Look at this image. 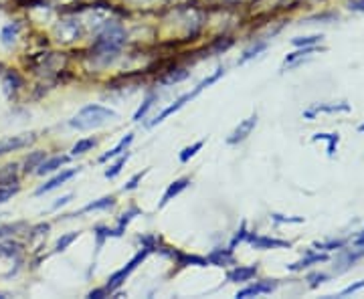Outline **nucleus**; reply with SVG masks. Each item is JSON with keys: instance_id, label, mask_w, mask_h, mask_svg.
Masks as SVG:
<instances>
[{"instance_id": "obj_1", "label": "nucleus", "mask_w": 364, "mask_h": 299, "mask_svg": "<svg viewBox=\"0 0 364 299\" xmlns=\"http://www.w3.org/2000/svg\"><path fill=\"white\" fill-rule=\"evenodd\" d=\"M116 118H118V112H114L105 105H99V103H90L83 110H79L75 118L69 120V125L73 130L88 132V130L101 127V125H105L108 121L116 120Z\"/></svg>"}, {"instance_id": "obj_2", "label": "nucleus", "mask_w": 364, "mask_h": 299, "mask_svg": "<svg viewBox=\"0 0 364 299\" xmlns=\"http://www.w3.org/2000/svg\"><path fill=\"white\" fill-rule=\"evenodd\" d=\"M125 41V30L120 23L116 21H105L103 29L97 34L93 49L97 53V57H108V55H116L120 51V47Z\"/></svg>"}, {"instance_id": "obj_3", "label": "nucleus", "mask_w": 364, "mask_h": 299, "mask_svg": "<svg viewBox=\"0 0 364 299\" xmlns=\"http://www.w3.org/2000/svg\"><path fill=\"white\" fill-rule=\"evenodd\" d=\"M225 71H227V69L219 67V69H216V71H214L212 75H209L207 79H203V81H201V83H199V85L194 87V90L188 91V93H184V95H182V97H179V99H176V101H174L172 105H168V107H166V110H164V112H162L160 116H156V120H152L150 123H148V125H150V127H154V125L162 123V121L166 120L168 116H172L174 112H179V110H182V107H184V105H186L188 101H192V99H194V97H196V95H199L201 91L207 90L209 85H212V83H214V81H219V79H221V77L225 75Z\"/></svg>"}, {"instance_id": "obj_4", "label": "nucleus", "mask_w": 364, "mask_h": 299, "mask_svg": "<svg viewBox=\"0 0 364 299\" xmlns=\"http://www.w3.org/2000/svg\"><path fill=\"white\" fill-rule=\"evenodd\" d=\"M148 249H144V251H140L138 255H134L130 261H128V265L125 267H121L120 271H116L110 279H108V285H105V289H108V293H114L116 289H120L121 285H123V281L134 273V271L138 269V265H142V261L148 257Z\"/></svg>"}, {"instance_id": "obj_5", "label": "nucleus", "mask_w": 364, "mask_h": 299, "mask_svg": "<svg viewBox=\"0 0 364 299\" xmlns=\"http://www.w3.org/2000/svg\"><path fill=\"white\" fill-rule=\"evenodd\" d=\"M55 34L61 43H73L75 39H79L83 34V25L77 19H65L57 25Z\"/></svg>"}, {"instance_id": "obj_6", "label": "nucleus", "mask_w": 364, "mask_h": 299, "mask_svg": "<svg viewBox=\"0 0 364 299\" xmlns=\"http://www.w3.org/2000/svg\"><path fill=\"white\" fill-rule=\"evenodd\" d=\"M34 142V134H19V136H10V138H2L0 140V156L14 152V150L27 148Z\"/></svg>"}, {"instance_id": "obj_7", "label": "nucleus", "mask_w": 364, "mask_h": 299, "mask_svg": "<svg viewBox=\"0 0 364 299\" xmlns=\"http://www.w3.org/2000/svg\"><path fill=\"white\" fill-rule=\"evenodd\" d=\"M257 125V114H253L251 118H247V120H243L235 130H233V134L227 138V144H231V146H235V144H239L243 142L251 132H253V127Z\"/></svg>"}, {"instance_id": "obj_8", "label": "nucleus", "mask_w": 364, "mask_h": 299, "mask_svg": "<svg viewBox=\"0 0 364 299\" xmlns=\"http://www.w3.org/2000/svg\"><path fill=\"white\" fill-rule=\"evenodd\" d=\"M245 240L249 245H253L255 249H283V247H290L287 240H279V239H272V237H261V235H255V233H247Z\"/></svg>"}, {"instance_id": "obj_9", "label": "nucleus", "mask_w": 364, "mask_h": 299, "mask_svg": "<svg viewBox=\"0 0 364 299\" xmlns=\"http://www.w3.org/2000/svg\"><path fill=\"white\" fill-rule=\"evenodd\" d=\"M277 287V281H257L249 287L241 289L237 293V298H251V296H263V293H272Z\"/></svg>"}, {"instance_id": "obj_10", "label": "nucleus", "mask_w": 364, "mask_h": 299, "mask_svg": "<svg viewBox=\"0 0 364 299\" xmlns=\"http://www.w3.org/2000/svg\"><path fill=\"white\" fill-rule=\"evenodd\" d=\"M77 172H79V168H73V170H63L61 174H57L55 178L49 180L47 184L39 186V188H37V196H39V194H45V192H51V190H55V188H59L61 184H65L67 180L73 178Z\"/></svg>"}, {"instance_id": "obj_11", "label": "nucleus", "mask_w": 364, "mask_h": 299, "mask_svg": "<svg viewBox=\"0 0 364 299\" xmlns=\"http://www.w3.org/2000/svg\"><path fill=\"white\" fill-rule=\"evenodd\" d=\"M69 162V156H53V158H45L41 164H39V168L34 170L39 176H45V174H51V172H55V170H59L61 166H65Z\"/></svg>"}, {"instance_id": "obj_12", "label": "nucleus", "mask_w": 364, "mask_h": 299, "mask_svg": "<svg viewBox=\"0 0 364 299\" xmlns=\"http://www.w3.org/2000/svg\"><path fill=\"white\" fill-rule=\"evenodd\" d=\"M235 257H233V249H214L211 255L207 257V263L209 265H216V267H223V265H233Z\"/></svg>"}, {"instance_id": "obj_13", "label": "nucleus", "mask_w": 364, "mask_h": 299, "mask_svg": "<svg viewBox=\"0 0 364 299\" xmlns=\"http://www.w3.org/2000/svg\"><path fill=\"white\" fill-rule=\"evenodd\" d=\"M257 265H249V267H235L227 273V281L231 283H245V281H251L255 275H257Z\"/></svg>"}, {"instance_id": "obj_14", "label": "nucleus", "mask_w": 364, "mask_h": 299, "mask_svg": "<svg viewBox=\"0 0 364 299\" xmlns=\"http://www.w3.org/2000/svg\"><path fill=\"white\" fill-rule=\"evenodd\" d=\"M188 184H190V180H188V178L174 180V182H172V184H170V186L166 188V192L162 194V200H160V205H158V207H160V209H164V207H166V205H168V203H170V200H172L174 196H179V194H181L182 190H184V188H186Z\"/></svg>"}, {"instance_id": "obj_15", "label": "nucleus", "mask_w": 364, "mask_h": 299, "mask_svg": "<svg viewBox=\"0 0 364 299\" xmlns=\"http://www.w3.org/2000/svg\"><path fill=\"white\" fill-rule=\"evenodd\" d=\"M116 205V198L114 196H103V198H99V200H93L90 205H85L83 209H79L77 212H73V214H69V218H75V216H81V214H85V212H91V210H105V209H112Z\"/></svg>"}, {"instance_id": "obj_16", "label": "nucleus", "mask_w": 364, "mask_h": 299, "mask_svg": "<svg viewBox=\"0 0 364 299\" xmlns=\"http://www.w3.org/2000/svg\"><path fill=\"white\" fill-rule=\"evenodd\" d=\"M19 32H21V25L19 23H8L4 25L2 30H0V43L4 47H12L19 39Z\"/></svg>"}, {"instance_id": "obj_17", "label": "nucleus", "mask_w": 364, "mask_h": 299, "mask_svg": "<svg viewBox=\"0 0 364 299\" xmlns=\"http://www.w3.org/2000/svg\"><path fill=\"white\" fill-rule=\"evenodd\" d=\"M19 164L12 162V164H6L0 168V186H12L19 182Z\"/></svg>"}, {"instance_id": "obj_18", "label": "nucleus", "mask_w": 364, "mask_h": 299, "mask_svg": "<svg viewBox=\"0 0 364 299\" xmlns=\"http://www.w3.org/2000/svg\"><path fill=\"white\" fill-rule=\"evenodd\" d=\"M338 112H350L348 103H332V105H318L314 110L303 112V118H314L316 114H338Z\"/></svg>"}, {"instance_id": "obj_19", "label": "nucleus", "mask_w": 364, "mask_h": 299, "mask_svg": "<svg viewBox=\"0 0 364 299\" xmlns=\"http://www.w3.org/2000/svg\"><path fill=\"white\" fill-rule=\"evenodd\" d=\"M134 142V136L132 134H128L125 138H121L120 144L116 146V148H112L108 154H103L101 158H99V162H108V160H112V158H118L120 154H123V150H128V146Z\"/></svg>"}, {"instance_id": "obj_20", "label": "nucleus", "mask_w": 364, "mask_h": 299, "mask_svg": "<svg viewBox=\"0 0 364 299\" xmlns=\"http://www.w3.org/2000/svg\"><path fill=\"white\" fill-rule=\"evenodd\" d=\"M172 259H176L181 265H199V267H205V265H209L207 263V259H203V257H194V255H184V253H168Z\"/></svg>"}, {"instance_id": "obj_21", "label": "nucleus", "mask_w": 364, "mask_h": 299, "mask_svg": "<svg viewBox=\"0 0 364 299\" xmlns=\"http://www.w3.org/2000/svg\"><path fill=\"white\" fill-rule=\"evenodd\" d=\"M328 257L326 255H320V253H316V255H307V257H303L302 261H298V263H294V265H290V269L292 271H302L305 267H310V265H314V263H324Z\"/></svg>"}, {"instance_id": "obj_22", "label": "nucleus", "mask_w": 364, "mask_h": 299, "mask_svg": "<svg viewBox=\"0 0 364 299\" xmlns=\"http://www.w3.org/2000/svg\"><path fill=\"white\" fill-rule=\"evenodd\" d=\"M136 214H140V210L136 209V207H134V209H130L128 212H123V214H121L120 223H118V227L112 231V237H121V235H123V229L128 227V223H130Z\"/></svg>"}, {"instance_id": "obj_23", "label": "nucleus", "mask_w": 364, "mask_h": 299, "mask_svg": "<svg viewBox=\"0 0 364 299\" xmlns=\"http://www.w3.org/2000/svg\"><path fill=\"white\" fill-rule=\"evenodd\" d=\"M45 158H47V154H45V152H32V154L27 156V160H25V168H23V170H25L27 174L32 172V170H37V168H39V164H41Z\"/></svg>"}, {"instance_id": "obj_24", "label": "nucleus", "mask_w": 364, "mask_h": 299, "mask_svg": "<svg viewBox=\"0 0 364 299\" xmlns=\"http://www.w3.org/2000/svg\"><path fill=\"white\" fill-rule=\"evenodd\" d=\"M128 158H130V154H128V152H125L123 156H121V154H120V158H118V162H116L114 166H110V168L105 170V178H110V180L116 178V176H118V174H120V172H121V168H123V164L128 162Z\"/></svg>"}, {"instance_id": "obj_25", "label": "nucleus", "mask_w": 364, "mask_h": 299, "mask_svg": "<svg viewBox=\"0 0 364 299\" xmlns=\"http://www.w3.org/2000/svg\"><path fill=\"white\" fill-rule=\"evenodd\" d=\"M108 237H112V231L108 227H95V253L101 251V247H103Z\"/></svg>"}, {"instance_id": "obj_26", "label": "nucleus", "mask_w": 364, "mask_h": 299, "mask_svg": "<svg viewBox=\"0 0 364 299\" xmlns=\"http://www.w3.org/2000/svg\"><path fill=\"white\" fill-rule=\"evenodd\" d=\"M154 101H156V93H150V95H148V97L144 99V103L140 105V110H138V112L134 114V120H136V121L142 120V118H144V116L148 114V110H150L152 105H154Z\"/></svg>"}, {"instance_id": "obj_27", "label": "nucleus", "mask_w": 364, "mask_h": 299, "mask_svg": "<svg viewBox=\"0 0 364 299\" xmlns=\"http://www.w3.org/2000/svg\"><path fill=\"white\" fill-rule=\"evenodd\" d=\"M95 146V140L93 138H85V140H79L73 148H71V156H79V154H85L88 150H91Z\"/></svg>"}, {"instance_id": "obj_28", "label": "nucleus", "mask_w": 364, "mask_h": 299, "mask_svg": "<svg viewBox=\"0 0 364 299\" xmlns=\"http://www.w3.org/2000/svg\"><path fill=\"white\" fill-rule=\"evenodd\" d=\"M188 71H184V69H179V71H172L168 77H164L162 79V85H170V83H179V81H184V79H188Z\"/></svg>"}, {"instance_id": "obj_29", "label": "nucleus", "mask_w": 364, "mask_h": 299, "mask_svg": "<svg viewBox=\"0 0 364 299\" xmlns=\"http://www.w3.org/2000/svg\"><path fill=\"white\" fill-rule=\"evenodd\" d=\"M265 47H267L265 43H257L255 47H251V49H247V51L243 53L241 59H239V65H243V63H247V61H249V59H253V57H255V55H259L261 51H265Z\"/></svg>"}, {"instance_id": "obj_30", "label": "nucleus", "mask_w": 364, "mask_h": 299, "mask_svg": "<svg viewBox=\"0 0 364 299\" xmlns=\"http://www.w3.org/2000/svg\"><path fill=\"white\" fill-rule=\"evenodd\" d=\"M2 85H4V95L12 97V93L17 91V85H19V79L14 75H6L4 81H2Z\"/></svg>"}, {"instance_id": "obj_31", "label": "nucleus", "mask_w": 364, "mask_h": 299, "mask_svg": "<svg viewBox=\"0 0 364 299\" xmlns=\"http://www.w3.org/2000/svg\"><path fill=\"white\" fill-rule=\"evenodd\" d=\"M314 140H328V156H334V150L338 144V136L336 134H316Z\"/></svg>"}, {"instance_id": "obj_32", "label": "nucleus", "mask_w": 364, "mask_h": 299, "mask_svg": "<svg viewBox=\"0 0 364 299\" xmlns=\"http://www.w3.org/2000/svg\"><path fill=\"white\" fill-rule=\"evenodd\" d=\"M77 237H79V233H69V235H63V237L55 243V251H57V253L65 251V249H67L73 240L77 239Z\"/></svg>"}, {"instance_id": "obj_33", "label": "nucleus", "mask_w": 364, "mask_h": 299, "mask_svg": "<svg viewBox=\"0 0 364 299\" xmlns=\"http://www.w3.org/2000/svg\"><path fill=\"white\" fill-rule=\"evenodd\" d=\"M316 51H320L318 47H303L302 51H298V53H292V55H287V59H285V65H292L296 59H302L305 55H312V53H316Z\"/></svg>"}, {"instance_id": "obj_34", "label": "nucleus", "mask_w": 364, "mask_h": 299, "mask_svg": "<svg viewBox=\"0 0 364 299\" xmlns=\"http://www.w3.org/2000/svg\"><path fill=\"white\" fill-rule=\"evenodd\" d=\"M203 146H205V142L201 140V142H196V144H192V146H188V148L182 150V152H181V162H188V160H190V158H192V156H194V154H196L199 150L203 148Z\"/></svg>"}, {"instance_id": "obj_35", "label": "nucleus", "mask_w": 364, "mask_h": 299, "mask_svg": "<svg viewBox=\"0 0 364 299\" xmlns=\"http://www.w3.org/2000/svg\"><path fill=\"white\" fill-rule=\"evenodd\" d=\"M320 41H322V37L312 34V37H300V39H294V45H296V47H310V45H316V43H320Z\"/></svg>"}, {"instance_id": "obj_36", "label": "nucleus", "mask_w": 364, "mask_h": 299, "mask_svg": "<svg viewBox=\"0 0 364 299\" xmlns=\"http://www.w3.org/2000/svg\"><path fill=\"white\" fill-rule=\"evenodd\" d=\"M17 192H19V188H17V186H14V188H12V186H0V205H2V203H6L8 198H12Z\"/></svg>"}, {"instance_id": "obj_37", "label": "nucleus", "mask_w": 364, "mask_h": 299, "mask_svg": "<svg viewBox=\"0 0 364 299\" xmlns=\"http://www.w3.org/2000/svg\"><path fill=\"white\" fill-rule=\"evenodd\" d=\"M245 237H247V225L243 223L241 229L237 231V235H235V237L231 239V245H229V247H231V249H235V247H237L239 243H243V240H245Z\"/></svg>"}, {"instance_id": "obj_38", "label": "nucleus", "mask_w": 364, "mask_h": 299, "mask_svg": "<svg viewBox=\"0 0 364 299\" xmlns=\"http://www.w3.org/2000/svg\"><path fill=\"white\" fill-rule=\"evenodd\" d=\"M316 249H324V251H332V249H340L344 247V240H330V243H316Z\"/></svg>"}, {"instance_id": "obj_39", "label": "nucleus", "mask_w": 364, "mask_h": 299, "mask_svg": "<svg viewBox=\"0 0 364 299\" xmlns=\"http://www.w3.org/2000/svg\"><path fill=\"white\" fill-rule=\"evenodd\" d=\"M364 287V279L363 281H358V283H354V285H348L346 289H342L340 291V298H344V296H350V293H356L358 289H363Z\"/></svg>"}, {"instance_id": "obj_40", "label": "nucleus", "mask_w": 364, "mask_h": 299, "mask_svg": "<svg viewBox=\"0 0 364 299\" xmlns=\"http://www.w3.org/2000/svg\"><path fill=\"white\" fill-rule=\"evenodd\" d=\"M146 172H148V170H144V172H138V174H136L134 178L130 180V182H128V184L123 186V190H134V188L138 186V182H140V180L146 176Z\"/></svg>"}, {"instance_id": "obj_41", "label": "nucleus", "mask_w": 364, "mask_h": 299, "mask_svg": "<svg viewBox=\"0 0 364 299\" xmlns=\"http://www.w3.org/2000/svg\"><path fill=\"white\" fill-rule=\"evenodd\" d=\"M326 279H328V275H324V273H316V275H310L312 287H318V283H322V281H326Z\"/></svg>"}, {"instance_id": "obj_42", "label": "nucleus", "mask_w": 364, "mask_h": 299, "mask_svg": "<svg viewBox=\"0 0 364 299\" xmlns=\"http://www.w3.org/2000/svg\"><path fill=\"white\" fill-rule=\"evenodd\" d=\"M273 223H303V218L296 216V218H283L281 214H273Z\"/></svg>"}, {"instance_id": "obj_43", "label": "nucleus", "mask_w": 364, "mask_h": 299, "mask_svg": "<svg viewBox=\"0 0 364 299\" xmlns=\"http://www.w3.org/2000/svg\"><path fill=\"white\" fill-rule=\"evenodd\" d=\"M105 296H110V293H108V289H105V287H101V289H93V291H90V296H88V298L99 299V298H105Z\"/></svg>"}, {"instance_id": "obj_44", "label": "nucleus", "mask_w": 364, "mask_h": 299, "mask_svg": "<svg viewBox=\"0 0 364 299\" xmlns=\"http://www.w3.org/2000/svg\"><path fill=\"white\" fill-rule=\"evenodd\" d=\"M17 229H19V225H14V227H12V225H6V227H0V237H6L8 233H14Z\"/></svg>"}, {"instance_id": "obj_45", "label": "nucleus", "mask_w": 364, "mask_h": 299, "mask_svg": "<svg viewBox=\"0 0 364 299\" xmlns=\"http://www.w3.org/2000/svg\"><path fill=\"white\" fill-rule=\"evenodd\" d=\"M71 198H73V194H67V196H63V198H59V200H57V203L53 205V210H57L59 207H63V205H67V203H69Z\"/></svg>"}, {"instance_id": "obj_46", "label": "nucleus", "mask_w": 364, "mask_h": 299, "mask_svg": "<svg viewBox=\"0 0 364 299\" xmlns=\"http://www.w3.org/2000/svg\"><path fill=\"white\" fill-rule=\"evenodd\" d=\"M352 8H354V10H364V0L363 2H354V4H352Z\"/></svg>"}, {"instance_id": "obj_47", "label": "nucleus", "mask_w": 364, "mask_h": 299, "mask_svg": "<svg viewBox=\"0 0 364 299\" xmlns=\"http://www.w3.org/2000/svg\"><path fill=\"white\" fill-rule=\"evenodd\" d=\"M356 245H364V235H363V237H361V239L356 240Z\"/></svg>"}, {"instance_id": "obj_48", "label": "nucleus", "mask_w": 364, "mask_h": 299, "mask_svg": "<svg viewBox=\"0 0 364 299\" xmlns=\"http://www.w3.org/2000/svg\"><path fill=\"white\" fill-rule=\"evenodd\" d=\"M358 130H361V132H364V123H363V125H361V127H358Z\"/></svg>"}]
</instances>
